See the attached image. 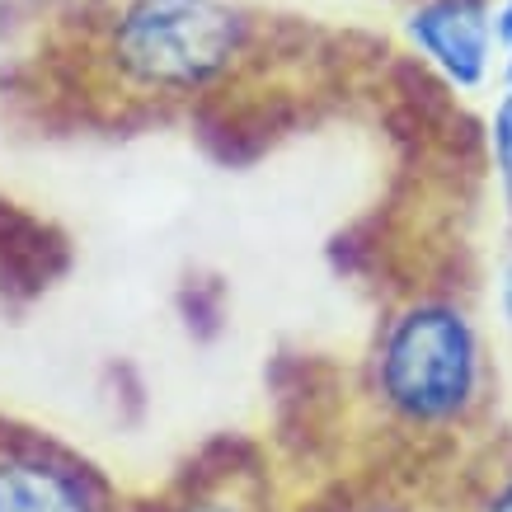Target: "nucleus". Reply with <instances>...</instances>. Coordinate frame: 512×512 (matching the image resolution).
<instances>
[{
	"mask_svg": "<svg viewBox=\"0 0 512 512\" xmlns=\"http://www.w3.org/2000/svg\"><path fill=\"white\" fill-rule=\"evenodd\" d=\"M184 512H245L240 503H226V498H202V503H188Z\"/></svg>",
	"mask_w": 512,
	"mask_h": 512,
	"instance_id": "0eeeda50",
	"label": "nucleus"
},
{
	"mask_svg": "<svg viewBox=\"0 0 512 512\" xmlns=\"http://www.w3.org/2000/svg\"><path fill=\"white\" fill-rule=\"evenodd\" d=\"M503 315H508V325H512V259H508V273H503Z\"/></svg>",
	"mask_w": 512,
	"mask_h": 512,
	"instance_id": "1a4fd4ad",
	"label": "nucleus"
},
{
	"mask_svg": "<svg viewBox=\"0 0 512 512\" xmlns=\"http://www.w3.org/2000/svg\"><path fill=\"white\" fill-rule=\"evenodd\" d=\"M0 512H94V498L76 470L47 456L0 461Z\"/></svg>",
	"mask_w": 512,
	"mask_h": 512,
	"instance_id": "20e7f679",
	"label": "nucleus"
},
{
	"mask_svg": "<svg viewBox=\"0 0 512 512\" xmlns=\"http://www.w3.org/2000/svg\"><path fill=\"white\" fill-rule=\"evenodd\" d=\"M480 512H512V475L508 480H498L494 484V494L484 498V508Z\"/></svg>",
	"mask_w": 512,
	"mask_h": 512,
	"instance_id": "423d86ee",
	"label": "nucleus"
},
{
	"mask_svg": "<svg viewBox=\"0 0 512 512\" xmlns=\"http://www.w3.org/2000/svg\"><path fill=\"white\" fill-rule=\"evenodd\" d=\"M494 29H498V38L512 47V0L503 5V10H498V24H494Z\"/></svg>",
	"mask_w": 512,
	"mask_h": 512,
	"instance_id": "6e6552de",
	"label": "nucleus"
},
{
	"mask_svg": "<svg viewBox=\"0 0 512 512\" xmlns=\"http://www.w3.org/2000/svg\"><path fill=\"white\" fill-rule=\"evenodd\" d=\"M494 160H498V174L512 193V94H503V104L494 113Z\"/></svg>",
	"mask_w": 512,
	"mask_h": 512,
	"instance_id": "39448f33",
	"label": "nucleus"
},
{
	"mask_svg": "<svg viewBox=\"0 0 512 512\" xmlns=\"http://www.w3.org/2000/svg\"><path fill=\"white\" fill-rule=\"evenodd\" d=\"M357 512H409V508H390V503H376V508H357Z\"/></svg>",
	"mask_w": 512,
	"mask_h": 512,
	"instance_id": "9d476101",
	"label": "nucleus"
},
{
	"mask_svg": "<svg viewBox=\"0 0 512 512\" xmlns=\"http://www.w3.org/2000/svg\"><path fill=\"white\" fill-rule=\"evenodd\" d=\"M409 33L442 66L447 80L480 85L484 66H489V38L498 29L489 24L484 0H433V5H423L419 15L409 19Z\"/></svg>",
	"mask_w": 512,
	"mask_h": 512,
	"instance_id": "7ed1b4c3",
	"label": "nucleus"
},
{
	"mask_svg": "<svg viewBox=\"0 0 512 512\" xmlns=\"http://www.w3.org/2000/svg\"><path fill=\"white\" fill-rule=\"evenodd\" d=\"M245 43L226 0H127L113 19V57L137 85L193 90L221 76Z\"/></svg>",
	"mask_w": 512,
	"mask_h": 512,
	"instance_id": "f257e3e1",
	"label": "nucleus"
},
{
	"mask_svg": "<svg viewBox=\"0 0 512 512\" xmlns=\"http://www.w3.org/2000/svg\"><path fill=\"white\" fill-rule=\"evenodd\" d=\"M475 376H480V348L466 315L451 306H414L386 334L381 390L404 419H456L475 395Z\"/></svg>",
	"mask_w": 512,
	"mask_h": 512,
	"instance_id": "f03ea898",
	"label": "nucleus"
},
{
	"mask_svg": "<svg viewBox=\"0 0 512 512\" xmlns=\"http://www.w3.org/2000/svg\"><path fill=\"white\" fill-rule=\"evenodd\" d=\"M508 94H512V66H508Z\"/></svg>",
	"mask_w": 512,
	"mask_h": 512,
	"instance_id": "9b49d317",
	"label": "nucleus"
}]
</instances>
